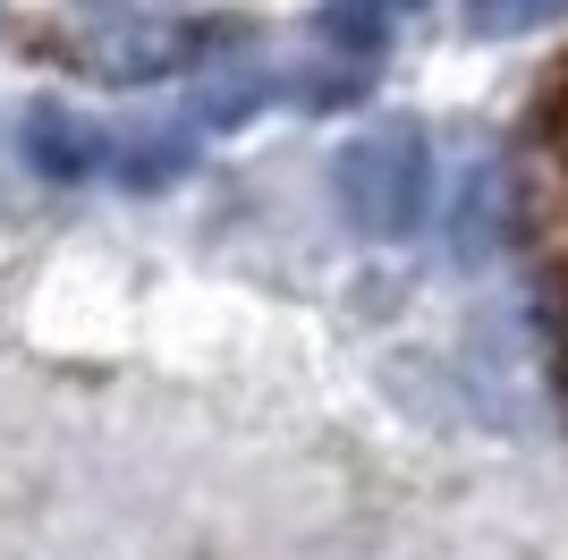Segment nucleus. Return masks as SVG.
Wrapping results in <instances>:
<instances>
[{"instance_id": "nucleus-1", "label": "nucleus", "mask_w": 568, "mask_h": 560, "mask_svg": "<svg viewBox=\"0 0 568 560\" xmlns=\"http://www.w3.org/2000/svg\"><path fill=\"white\" fill-rule=\"evenodd\" d=\"M433 204V144L416 119H382L339 153V212L365 238H407Z\"/></svg>"}, {"instance_id": "nucleus-2", "label": "nucleus", "mask_w": 568, "mask_h": 560, "mask_svg": "<svg viewBox=\"0 0 568 560\" xmlns=\"http://www.w3.org/2000/svg\"><path fill=\"white\" fill-rule=\"evenodd\" d=\"M26 162L43 170V179H94V162H102V128L85 111H60V102H43V111L26 119Z\"/></svg>"}, {"instance_id": "nucleus-3", "label": "nucleus", "mask_w": 568, "mask_h": 560, "mask_svg": "<svg viewBox=\"0 0 568 560\" xmlns=\"http://www.w3.org/2000/svg\"><path fill=\"white\" fill-rule=\"evenodd\" d=\"M450 238H458V256H467V263L500 247V170H467V196H458Z\"/></svg>"}, {"instance_id": "nucleus-4", "label": "nucleus", "mask_w": 568, "mask_h": 560, "mask_svg": "<svg viewBox=\"0 0 568 560\" xmlns=\"http://www.w3.org/2000/svg\"><path fill=\"white\" fill-rule=\"evenodd\" d=\"M458 18H467V34H484V43H509V34H535V26L568 18V0H458Z\"/></svg>"}, {"instance_id": "nucleus-5", "label": "nucleus", "mask_w": 568, "mask_h": 560, "mask_svg": "<svg viewBox=\"0 0 568 560\" xmlns=\"http://www.w3.org/2000/svg\"><path fill=\"white\" fill-rule=\"evenodd\" d=\"M119 170H128V187H170L179 170H187V137H144V144H128Z\"/></svg>"}]
</instances>
